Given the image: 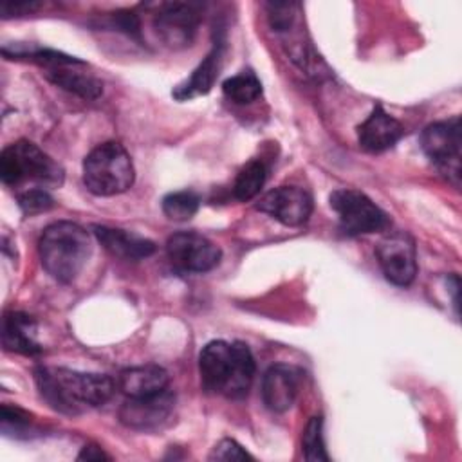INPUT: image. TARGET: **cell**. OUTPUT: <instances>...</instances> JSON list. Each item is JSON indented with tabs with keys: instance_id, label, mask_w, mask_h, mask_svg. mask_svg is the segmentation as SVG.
<instances>
[{
	"instance_id": "1",
	"label": "cell",
	"mask_w": 462,
	"mask_h": 462,
	"mask_svg": "<svg viewBox=\"0 0 462 462\" xmlns=\"http://www.w3.org/2000/svg\"><path fill=\"white\" fill-rule=\"evenodd\" d=\"M34 379L42 397L58 411L78 415L87 408L105 404L117 386L106 374L78 372L70 368L40 366Z\"/></svg>"
},
{
	"instance_id": "2",
	"label": "cell",
	"mask_w": 462,
	"mask_h": 462,
	"mask_svg": "<svg viewBox=\"0 0 462 462\" xmlns=\"http://www.w3.org/2000/svg\"><path fill=\"white\" fill-rule=\"evenodd\" d=\"M199 372L206 392L242 399L254 377V359L247 345L217 339L200 350Z\"/></svg>"
},
{
	"instance_id": "3",
	"label": "cell",
	"mask_w": 462,
	"mask_h": 462,
	"mask_svg": "<svg viewBox=\"0 0 462 462\" xmlns=\"http://www.w3.org/2000/svg\"><path fill=\"white\" fill-rule=\"evenodd\" d=\"M90 253V235L79 224L69 220L47 226L38 240L43 269L61 283L72 282L83 271Z\"/></svg>"
},
{
	"instance_id": "4",
	"label": "cell",
	"mask_w": 462,
	"mask_h": 462,
	"mask_svg": "<svg viewBox=\"0 0 462 462\" xmlns=\"http://www.w3.org/2000/svg\"><path fill=\"white\" fill-rule=\"evenodd\" d=\"M134 162L116 141L97 144L83 161V182L94 195H119L134 184Z\"/></svg>"
},
{
	"instance_id": "5",
	"label": "cell",
	"mask_w": 462,
	"mask_h": 462,
	"mask_svg": "<svg viewBox=\"0 0 462 462\" xmlns=\"http://www.w3.org/2000/svg\"><path fill=\"white\" fill-rule=\"evenodd\" d=\"M0 177L9 186L32 182L38 188H51L63 182V170L34 143L20 139L4 148Z\"/></svg>"
},
{
	"instance_id": "6",
	"label": "cell",
	"mask_w": 462,
	"mask_h": 462,
	"mask_svg": "<svg viewBox=\"0 0 462 462\" xmlns=\"http://www.w3.org/2000/svg\"><path fill=\"white\" fill-rule=\"evenodd\" d=\"M328 202L337 215L339 229L348 236L383 231L390 226L388 215L359 189H336L330 193Z\"/></svg>"
},
{
	"instance_id": "7",
	"label": "cell",
	"mask_w": 462,
	"mask_h": 462,
	"mask_svg": "<svg viewBox=\"0 0 462 462\" xmlns=\"http://www.w3.org/2000/svg\"><path fill=\"white\" fill-rule=\"evenodd\" d=\"M460 117L433 123L420 134V148L428 159L444 173L451 182L458 184L460 179Z\"/></svg>"
},
{
	"instance_id": "8",
	"label": "cell",
	"mask_w": 462,
	"mask_h": 462,
	"mask_svg": "<svg viewBox=\"0 0 462 462\" xmlns=\"http://www.w3.org/2000/svg\"><path fill=\"white\" fill-rule=\"evenodd\" d=\"M168 258L175 267L186 273H206L218 265L220 247L195 231L173 233L166 242Z\"/></svg>"
},
{
	"instance_id": "9",
	"label": "cell",
	"mask_w": 462,
	"mask_h": 462,
	"mask_svg": "<svg viewBox=\"0 0 462 462\" xmlns=\"http://www.w3.org/2000/svg\"><path fill=\"white\" fill-rule=\"evenodd\" d=\"M379 267L388 282L408 287L417 274L415 242L406 233H390L375 247Z\"/></svg>"
},
{
	"instance_id": "10",
	"label": "cell",
	"mask_w": 462,
	"mask_h": 462,
	"mask_svg": "<svg viewBox=\"0 0 462 462\" xmlns=\"http://www.w3.org/2000/svg\"><path fill=\"white\" fill-rule=\"evenodd\" d=\"M175 395L166 388L153 395L128 397L119 410V419L126 428L137 431L161 430L171 417Z\"/></svg>"
},
{
	"instance_id": "11",
	"label": "cell",
	"mask_w": 462,
	"mask_h": 462,
	"mask_svg": "<svg viewBox=\"0 0 462 462\" xmlns=\"http://www.w3.org/2000/svg\"><path fill=\"white\" fill-rule=\"evenodd\" d=\"M256 209L289 227L303 226L312 213V197L300 186H280L265 193Z\"/></svg>"
},
{
	"instance_id": "12",
	"label": "cell",
	"mask_w": 462,
	"mask_h": 462,
	"mask_svg": "<svg viewBox=\"0 0 462 462\" xmlns=\"http://www.w3.org/2000/svg\"><path fill=\"white\" fill-rule=\"evenodd\" d=\"M199 25V11L193 4H162L153 16V27L164 45L171 49L186 47L193 42Z\"/></svg>"
},
{
	"instance_id": "13",
	"label": "cell",
	"mask_w": 462,
	"mask_h": 462,
	"mask_svg": "<svg viewBox=\"0 0 462 462\" xmlns=\"http://www.w3.org/2000/svg\"><path fill=\"white\" fill-rule=\"evenodd\" d=\"M301 372L291 365H273L262 381V399L263 404L274 411H287L300 392Z\"/></svg>"
},
{
	"instance_id": "14",
	"label": "cell",
	"mask_w": 462,
	"mask_h": 462,
	"mask_svg": "<svg viewBox=\"0 0 462 462\" xmlns=\"http://www.w3.org/2000/svg\"><path fill=\"white\" fill-rule=\"evenodd\" d=\"M402 135V125L381 105H375L368 117L357 126V143L365 152L370 153H381L392 148Z\"/></svg>"
},
{
	"instance_id": "15",
	"label": "cell",
	"mask_w": 462,
	"mask_h": 462,
	"mask_svg": "<svg viewBox=\"0 0 462 462\" xmlns=\"http://www.w3.org/2000/svg\"><path fill=\"white\" fill-rule=\"evenodd\" d=\"M92 231L99 244L112 254L128 262H139L148 258L155 251V244L135 233L108 227V226H92Z\"/></svg>"
},
{
	"instance_id": "16",
	"label": "cell",
	"mask_w": 462,
	"mask_h": 462,
	"mask_svg": "<svg viewBox=\"0 0 462 462\" xmlns=\"http://www.w3.org/2000/svg\"><path fill=\"white\" fill-rule=\"evenodd\" d=\"M2 343L5 350L34 356L42 352L38 343V327L36 321L23 312H7L4 318V330H2Z\"/></svg>"
},
{
	"instance_id": "17",
	"label": "cell",
	"mask_w": 462,
	"mask_h": 462,
	"mask_svg": "<svg viewBox=\"0 0 462 462\" xmlns=\"http://www.w3.org/2000/svg\"><path fill=\"white\" fill-rule=\"evenodd\" d=\"M117 388L126 397L153 395L168 388V372L159 365L130 366L119 374Z\"/></svg>"
},
{
	"instance_id": "18",
	"label": "cell",
	"mask_w": 462,
	"mask_h": 462,
	"mask_svg": "<svg viewBox=\"0 0 462 462\" xmlns=\"http://www.w3.org/2000/svg\"><path fill=\"white\" fill-rule=\"evenodd\" d=\"M222 51H224V42H215L211 52L206 56V60L193 70V74L173 90V96L180 101L191 99L202 94H208L218 76L220 69V60H222Z\"/></svg>"
},
{
	"instance_id": "19",
	"label": "cell",
	"mask_w": 462,
	"mask_h": 462,
	"mask_svg": "<svg viewBox=\"0 0 462 462\" xmlns=\"http://www.w3.org/2000/svg\"><path fill=\"white\" fill-rule=\"evenodd\" d=\"M67 67H70V65L49 69L47 78L54 85H58L69 92H74L83 99H97L103 94V83L99 79L81 74V72H76V70H70Z\"/></svg>"
},
{
	"instance_id": "20",
	"label": "cell",
	"mask_w": 462,
	"mask_h": 462,
	"mask_svg": "<svg viewBox=\"0 0 462 462\" xmlns=\"http://www.w3.org/2000/svg\"><path fill=\"white\" fill-rule=\"evenodd\" d=\"M222 92L229 101L236 105H247L262 96V83L258 76L247 69L227 78L222 83Z\"/></svg>"
},
{
	"instance_id": "21",
	"label": "cell",
	"mask_w": 462,
	"mask_h": 462,
	"mask_svg": "<svg viewBox=\"0 0 462 462\" xmlns=\"http://www.w3.org/2000/svg\"><path fill=\"white\" fill-rule=\"evenodd\" d=\"M265 177H267V168L260 159H253L245 162L235 179L233 195L242 202L254 199L263 188Z\"/></svg>"
},
{
	"instance_id": "22",
	"label": "cell",
	"mask_w": 462,
	"mask_h": 462,
	"mask_svg": "<svg viewBox=\"0 0 462 462\" xmlns=\"http://www.w3.org/2000/svg\"><path fill=\"white\" fill-rule=\"evenodd\" d=\"M200 206V197L191 189L171 191L162 199V213L175 222L189 220Z\"/></svg>"
},
{
	"instance_id": "23",
	"label": "cell",
	"mask_w": 462,
	"mask_h": 462,
	"mask_svg": "<svg viewBox=\"0 0 462 462\" xmlns=\"http://www.w3.org/2000/svg\"><path fill=\"white\" fill-rule=\"evenodd\" d=\"M301 449L307 460H328V453L325 449L323 439V419L310 417L303 428L301 435Z\"/></svg>"
},
{
	"instance_id": "24",
	"label": "cell",
	"mask_w": 462,
	"mask_h": 462,
	"mask_svg": "<svg viewBox=\"0 0 462 462\" xmlns=\"http://www.w3.org/2000/svg\"><path fill=\"white\" fill-rule=\"evenodd\" d=\"M18 206L25 215H36L54 206V199L45 188H29L18 195Z\"/></svg>"
},
{
	"instance_id": "25",
	"label": "cell",
	"mask_w": 462,
	"mask_h": 462,
	"mask_svg": "<svg viewBox=\"0 0 462 462\" xmlns=\"http://www.w3.org/2000/svg\"><path fill=\"white\" fill-rule=\"evenodd\" d=\"M245 458H253V457L233 439H222L209 453V460H245Z\"/></svg>"
},
{
	"instance_id": "26",
	"label": "cell",
	"mask_w": 462,
	"mask_h": 462,
	"mask_svg": "<svg viewBox=\"0 0 462 462\" xmlns=\"http://www.w3.org/2000/svg\"><path fill=\"white\" fill-rule=\"evenodd\" d=\"M29 424H31V415L27 411H23L16 406H7V404L2 406V428H4V431L13 430V431L18 433V431L25 430Z\"/></svg>"
},
{
	"instance_id": "27",
	"label": "cell",
	"mask_w": 462,
	"mask_h": 462,
	"mask_svg": "<svg viewBox=\"0 0 462 462\" xmlns=\"http://www.w3.org/2000/svg\"><path fill=\"white\" fill-rule=\"evenodd\" d=\"M38 7H40V4H34V2H14V4L5 2V4H2L0 11L4 16H9V14H25Z\"/></svg>"
},
{
	"instance_id": "28",
	"label": "cell",
	"mask_w": 462,
	"mask_h": 462,
	"mask_svg": "<svg viewBox=\"0 0 462 462\" xmlns=\"http://www.w3.org/2000/svg\"><path fill=\"white\" fill-rule=\"evenodd\" d=\"M110 457L97 446L88 444L81 449V453L78 455V460H108Z\"/></svg>"
}]
</instances>
